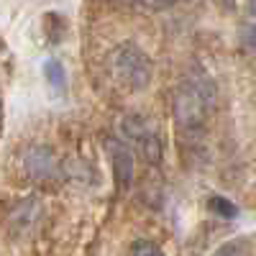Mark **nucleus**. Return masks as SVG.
<instances>
[{"instance_id": "2", "label": "nucleus", "mask_w": 256, "mask_h": 256, "mask_svg": "<svg viewBox=\"0 0 256 256\" xmlns=\"http://www.w3.org/2000/svg\"><path fill=\"white\" fill-rule=\"evenodd\" d=\"M113 74L118 82L128 84L131 90H144L152 80V59H148L136 44H123L113 52L110 59Z\"/></svg>"}, {"instance_id": "10", "label": "nucleus", "mask_w": 256, "mask_h": 256, "mask_svg": "<svg viewBox=\"0 0 256 256\" xmlns=\"http://www.w3.org/2000/svg\"><path fill=\"white\" fill-rule=\"evenodd\" d=\"M141 6H148V8H169L174 0H138Z\"/></svg>"}, {"instance_id": "3", "label": "nucleus", "mask_w": 256, "mask_h": 256, "mask_svg": "<svg viewBox=\"0 0 256 256\" xmlns=\"http://www.w3.org/2000/svg\"><path fill=\"white\" fill-rule=\"evenodd\" d=\"M120 128H123L126 138L138 146V152H141V156L146 162H152V164L162 162V141L154 134V128L148 126L141 116H126Z\"/></svg>"}, {"instance_id": "9", "label": "nucleus", "mask_w": 256, "mask_h": 256, "mask_svg": "<svg viewBox=\"0 0 256 256\" xmlns=\"http://www.w3.org/2000/svg\"><path fill=\"white\" fill-rule=\"evenodd\" d=\"M216 256H244V251H241V246H236V244H228V246H223Z\"/></svg>"}, {"instance_id": "11", "label": "nucleus", "mask_w": 256, "mask_h": 256, "mask_svg": "<svg viewBox=\"0 0 256 256\" xmlns=\"http://www.w3.org/2000/svg\"><path fill=\"white\" fill-rule=\"evenodd\" d=\"M248 13L256 18V0H248Z\"/></svg>"}, {"instance_id": "6", "label": "nucleus", "mask_w": 256, "mask_h": 256, "mask_svg": "<svg viewBox=\"0 0 256 256\" xmlns=\"http://www.w3.org/2000/svg\"><path fill=\"white\" fill-rule=\"evenodd\" d=\"M208 208H210L212 212H218L220 218H236V216H238V208L233 205L230 200L218 198V195H212V198L208 200Z\"/></svg>"}, {"instance_id": "8", "label": "nucleus", "mask_w": 256, "mask_h": 256, "mask_svg": "<svg viewBox=\"0 0 256 256\" xmlns=\"http://www.w3.org/2000/svg\"><path fill=\"white\" fill-rule=\"evenodd\" d=\"M241 41H244V49L256 56V24H248L244 31H241Z\"/></svg>"}, {"instance_id": "5", "label": "nucleus", "mask_w": 256, "mask_h": 256, "mask_svg": "<svg viewBox=\"0 0 256 256\" xmlns=\"http://www.w3.org/2000/svg\"><path fill=\"white\" fill-rule=\"evenodd\" d=\"M44 77H46V82L52 84V90H54V92H64L67 77H64V67H62L56 59L44 62Z\"/></svg>"}, {"instance_id": "1", "label": "nucleus", "mask_w": 256, "mask_h": 256, "mask_svg": "<svg viewBox=\"0 0 256 256\" xmlns=\"http://www.w3.org/2000/svg\"><path fill=\"white\" fill-rule=\"evenodd\" d=\"M216 102V88L212 80L195 70L192 74H187V80L177 88L174 95V118L182 128H200Z\"/></svg>"}, {"instance_id": "4", "label": "nucleus", "mask_w": 256, "mask_h": 256, "mask_svg": "<svg viewBox=\"0 0 256 256\" xmlns=\"http://www.w3.org/2000/svg\"><path fill=\"white\" fill-rule=\"evenodd\" d=\"M108 154H110V164H113V174H116V184L118 190H128L134 180V154L128 152V146L118 138H108Z\"/></svg>"}, {"instance_id": "7", "label": "nucleus", "mask_w": 256, "mask_h": 256, "mask_svg": "<svg viewBox=\"0 0 256 256\" xmlns=\"http://www.w3.org/2000/svg\"><path fill=\"white\" fill-rule=\"evenodd\" d=\"M131 256H164L162 248L152 241H136L134 248H131Z\"/></svg>"}]
</instances>
